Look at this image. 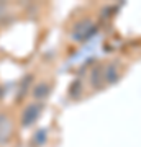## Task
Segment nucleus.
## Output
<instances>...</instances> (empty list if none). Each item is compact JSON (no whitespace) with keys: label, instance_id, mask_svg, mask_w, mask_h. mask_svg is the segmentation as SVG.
<instances>
[{"label":"nucleus","instance_id":"f257e3e1","mask_svg":"<svg viewBox=\"0 0 141 147\" xmlns=\"http://www.w3.org/2000/svg\"><path fill=\"white\" fill-rule=\"evenodd\" d=\"M12 123L7 115H0V144H5L12 136Z\"/></svg>","mask_w":141,"mask_h":147},{"label":"nucleus","instance_id":"f03ea898","mask_svg":"<svg viewBox=\"0 0 141 147\" xmlns=\"http://www.w3.org/2000/svg\"><path fill=\"white\" fill-rule=\"evenodd\" d=\"M40 110H41V108H40V105H30V106H28V108L23 111V124H25V126L31 124L33 121L38 118Z\"/></svg>","mask_w":141,"mask_h":147},{"label":"nucleus","instance_id":"7ed1b4c3","mask_svg":"<svg viewBox=\"0 0 141 147\" xmlns=\"http://www.w3.org/2000/svg\"><path fill=\"white\" fill-rule=\"evenodd\" d=\"M48 92H49V88H48V85L46 84H40V85H36V88H35V96L36 98H44L48 95Z\"/></svg>","mask_w":141,"mask_h":147}]
</instances>
